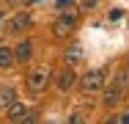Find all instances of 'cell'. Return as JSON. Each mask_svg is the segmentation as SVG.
<instances>
[{"label": "cell", "mask_w": 129, "mask_h": 124, "mask_svg": "<svg viewBox=\"0 0 129 124\" xmlns=\"http://www.w3.org/2000/svg\"><path fill=\"white\" fill-rule=\"evenodd\" d=\"M69 124H82V116H72V121Z\"/></svg>", "instance_id": "cell-16"}, {"label": "cell", "mask_w": 129, "mask_h": 124, "mask_svg": "<svg viewBox=\"0 0 129 124\" xmlns=\"http://www.w3.org/2000/svg\"><path fill=\"white\" fill-rule=\"evenodd\" d=\"M14 102V91L11 88H0V105H11Z\"/></svg>", "instance_id": "cell-10"}, {"label": "cell", "mask_w": 129, "mask_h": 124, "mask_svg": "<svg viewBox=\"0 0 129 124\" xmlns=\"http://www.w3.org/2000/svg\"><path fill=\"white\" fill-rule=\"evenodd\" d=\"M25 113H27V110H25V105H22V102H17V99H14V102L8 105V119H11V121H19Z\"/></svg>", "instance_id": "cell-8"}, {"label": "cell", "mask_w": 129, "mask_h": 124, "mask_svg": "<svg viewBox=\"0 0 129 124\" xmlns=\"http://www.w3.org/2000/svg\"><path fill=\"white\" fill-rule=\"evenodd\" d=\"M66 58H72V61H80V58H82V50H80V47H72V52H66Z\"/></svg>", "instance_id": "cell-12"}, {"label": "cell", "mask_w": 129, "mask_h": 124, "mask_svg": "<svg viewBox=\"0 0 129 124\" xmlns=\"http://www.w3.org/2000/svg\"><path fill=\"white\" fill-rule=\"evenodd\" d=\"M0 25H3V8H0Z\"/></svg>", "instance_id": "cell-18"}, {"label": "cell", "mask_w": 129, "mask_h": 124, "mask_svg": "<svg viewBox=\"0 0 129 124\" xmlns=\"http://www.w3.org/2000/svg\"><path fill=\"white\" fill-rule=\"evenodd\" d=\"M72 86H74V72H72V69L58 72V88H60V91H69Z\"/></svg>", "instance_id": "cell-6"}, {"label": "cell", "mask_w": 129, "mask_h": 124, "mask_svg": "<svg viewBox=\"0 0 129 124\" xmlns=\"http://www.w3.org/2000/svg\"><path fill=\"white\" fill-rule=\"evenodd\" d=\"M80 6H82V8H93V6H96V0H80Z\"/></svg>", "instance_id": "cell-13"}, {"label": "cell", "mask_w": 129, "mask_h": 124, "mask_svg": "<svg viewBox=\"0 0 129 124\" xmlns=\"http://www.w3.org/2000/svg\"><path fill=\"white\" fill-rule=\"evenodd\" d=\"M47 80H50V74L44 72V69H33V72L27 74V86H30L33 91H41V88H47Z\"/></svg>", "instance_id": "cell-5"}, {"label": "cell", "mask_w": 129, "mask_h": 124, "mask_svg": "<svg viewBox=\"0 0 129 124\" xmlns=\"http://www.w3.org/2000/svg\"><path fill=\"white\" fill-rule=\"evenodd\" d=\"M126 83H129V80H126V72H121L118 77H115V83L107 88V94H104V105H107V108H115V105L124 99V88H126Z\"/></svg>", "instance_id": "cell-1"}, {"label": "cell", "mask_w": 129, "mask_h": 124, "mask_svg": "<svg viewBox=\"0 0 129 124\" xmlns=\"http://www.w3.org/2000/svg\"><path fill=\"white\" fill-rule=\"evenodd\" d=\"M66 6H72V0H58V8H60V11H63Z\"/></svg>", "instance_id": "cell-15"}, {"label": "cell", "mask_w": 129, "mask_h": 124, "mask_svg": "<svg viewBox=\"0 0 129 124\" xmlns=\"http://www.w3.org/2000/svg\"><path fill=\"white\" fill-rule=\"evenodd\" d=\"M30 55H33V44H30V42L17 44V50H14V61H30Z\"/></svg>", "instance_id": "cell-7"}, {"label": "cell", "mask_w": 129, "mask_h": 124, "mask_svg": "<svg viewBox=\"0 0 129 124\" xmlns=\"http://www.w3.org/2000/svg\"><path fill=\"white\" fill-rule=\"evenodd\" d=\"M14 124H36V113H30V110H27L25 116H22L19 121H14Z\"/></svg>", "instance_id": "cell-11"}, {"label": "cell", "mask_w": 129, "mask_h": 124, "mask_svg": "<svg viewBox=\"0 0 129 124\" xmlns=\"http://www.w3.org/2000/svg\"><path fill=\"white\" fill-rule=\"evenodd\" d=\"M121 17H124V14H121L118 8H115V11H110V19H113V22H115V19H121Z\"/></svg>", "instance_id": "cell-14"}, {"label": "cell", "mask_w": 129, "mask_h": 124, "mask_svg": "<svg viewBox=\"0 0 129 124\" xmlns=\"http://www.w3.org/2000/svg\"><path fill=\"white\" fill-rule=\"evenodd\" d=\"M74 25H77V17L74 14H60L58 17V22H55V36H69L72 30H74Z\"/></svg>", "instance_id": "cell-3"}, {"label": "cell", "mask_w": 129, "mask_h": 124, "mask_svg": "<svg viewBox=\"0 0 129 124\" xmlns=\"http://www.w3.org/2000/svg\"><path fill=\"white\" fill-rule=\"evenodd\" d=\"M11 61H14V50L0 47V66H11Z\"/></svg>", "instance_id": "cell-9"}, {"label": "cell", "mask_w": 129, "mask_h": 124, "mask_svg": "<svg viewBox=\"0 0 129 124\" xmlns=\"http://www.w3.org/2000/svg\"><path fill=\"white\" fill-rule=\"evenodd\" d=\"M102 86H104V69H93V72H88L80 80V88H82V91H96V88H102Z\"/></svg>", "instance_id": "cell-2"}, {"label": "cell", "mask_w": 129, "mask_h": 124, "mask_svg": "<svg viewBox=\"0 0 129 124\" xmlns=\"http://www.w3.org/2000/svg\"><path fill=\"white\" fill-rule=\"evenodd\" d=\"M121 124H129V113H124V116H121Z\"/></svg>", "instance_id": "cell-17"}, {"label": "cell", "mask_w": 129, "mask_h": 124, "mask_svg": "<svg viewBox=\"0 0 129 124\" xmlns=\"http://www.w3.org/2000/svg\"><path fill=\"white\" fill-rule=\"evenodd\" d=\"M30 22H33L30 14H27V11H19L17 17H11V22L6 25V28H8V33H22L25 28H30Z\"/></svg>", "instance_id": "cell-4"}]
</instances>
